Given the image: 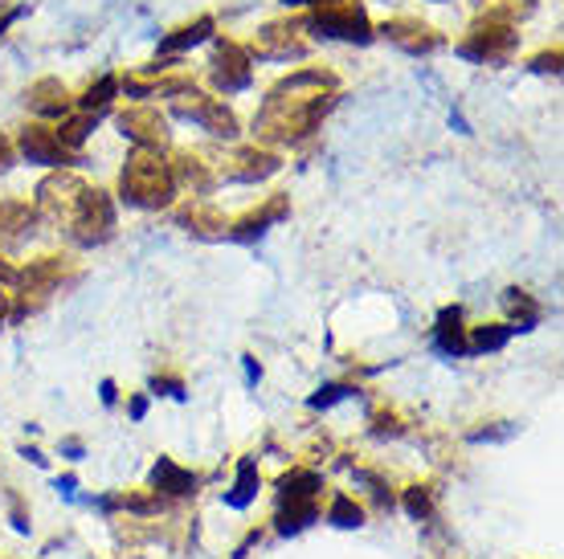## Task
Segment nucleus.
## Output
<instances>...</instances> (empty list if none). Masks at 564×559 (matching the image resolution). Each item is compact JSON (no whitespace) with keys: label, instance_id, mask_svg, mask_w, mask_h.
Here are the masks:
<instances>
[{"label":"nucleus","instance_id":"obj_1","mask_svg":"<svg viewBox=\"0 0 564 559\" xmlns=\"http://www.w3.org/2000/svg\"><path fill=\"white\" fill-rule=\"evenodd\" d=\"M336 98H340V79L331 70H319V66L291 70L286 79L270 86L267 103L254 115V140L262 147H295L319 131Z\"/></svg>","mask_w":564,"mask_h":559},{"label":"nucleus","instance_id":"obj_2","mask_svg":"<svg viewBox=\"0 0 564 559\" xmlns=\"http://www.w3.org/2000/svg\"><path fill=\"white\" fill-rule=\"evenodd\" d=\"M119 197L131 209H164L176 197L173 159L160 147H131L124 171H119Z\"/></svg>","mask_w":564,"mask_h":559},{"label":"nucleus","instance_id":"obj_3","mask_svg":"<svg viewBox=\"0 0 564 559\" xmlns=\"http://www.w3.org/2000/svg\"><path fill=\"white\" fill-rule=\"evenodd\" d=\"M516 49H519L516 21L507 13H500V9H486L483 16H474V25L467 29V37L458 41V58L500 66V62H512Z\"/></svg>","mask_w":564,"mask_h":559},{"label":"nucleus","instance_id":"obj_4","mask_svg":"<svg viewBox=\"0 0 564 559\" xmlns=\"http://www.w3.org/2000/svg\"><path fill=\"white\" fill-rule=\"evenodd\" d=\"M303 25L319 37H331V41H348V46H368L376 37L373 21H368V9L361 0H336V4H319L312 13L303 16Z\"/></svg>","mask_w":564,"mask_h":559},{"label":"nucleus","instance_id":"obj_5","mask_svg":"<svg viewBox=\"0 0 564 559\" xmlns=\"http://www.w3.org/2000/svg\"><path fill=\"white\" fill-rule=\"evenodd\" d=\"M246 49H250V58H267V62H298L312 53V37H307L303 16H279L254 33Z\"/></svg>","mask_w":564,"mask_h":559},{"label":"nucleus","instance_id":"obj_6","mask_svg":"<svg viewBox=\"0 0 564 559\" xmlns=\"http://www.w3.org/2000/svg\"><path fill=\"white\" fill-rule=\"evenodd\" d=\"M86 180H82L79 171L74 168H54L37 185V217H46V221H54V225H66V221L74 217V209H79V201H82V192H86Z\"/></svg>","mask_w":564,"mask_h":559},{"label":"nucleus","instance_id":"obj_7","mask_svg":"<svg viewBox=\"0 0 564 559\" xmlns=\"http://www.w3.org/2000/svg\"><path fill=\"white\" fill-rule=\"evenodd\" d=\"M66 229H70V237L79 246H103V241H110L115 237V201H110L103 188H86L79 209H74V217L66 221Z\"/></svg>","mask_w":564,"mask_h":559},{"label":"nucleus","instance_id":"obj_8","mask_svg":"<svg viewBox=\"0 0 564 559\" xmlns=\"http://www.w3.org/2000/svg\"><path fill=\"white\" fill-rule=\"evenodd\" d=\"M209 82H213L221 94L250 91V86H254V58H250V49L242 46V41L221 37L218 46H213V58H209Z\"/></svg>","mask_w":564,"mask_h":559},{"label":"nucleus","instance_id":"obj_9","mask_svg":"<svg viewBox=\"0 0 564 559\" xmlns=\"http://www.w3.org/2000/svg\"><path fill=\"white\" fill-rule=\"evenodd\" d=\"M218 168V180H234V185H258V180H270L274 171L282 168L279 152H270L262 143H250V147H234L213 164Z\"/></svg>","mask_w":564,"mask_h":559},{"label":"nucleus","instance_id":"obj_10","mask_svg":"<svg viewBox=\"0 0 564 559\" xmlns=\"http://www.w3.org/2000/svg\"><path fill=\"white\" fill-rule=\"evenodd\" d=\"M115 127H119L136 147H160V152H164V147L173 143L168 119L160 115V107H148V103H131V107L115 110Z\"/></svg>","mask_w":564,"mask_h":559},{"label":"nucleus","instance_id":"obj_11","mask_svg":"<svg viewBox=\"0 0 564 559\" xmlns=\"http://www.w3.org/2000/svg\"><path fill=\"white\" fill-rule=\"evenodd\" d=\"M13 147L30 159V164H42V168H70V164H74V152H70V147L58 140V131L46 123H25L16 131Z\"/></svg>","mask_w":564,"mask_h":559},{"label":"nucleus","instance_id":"obj_12","mask_svg":"<svg viewBox=\"0 0 564 559\" xmlns=\"http://www.w3.org/2000/svg\"><path fill=\"white\" fill-rule=\"evenodd\" d=\"M376 33H380L389 46L413 53V58H430V53H438V49L446 46V37H442L434 25L418 21V16H389Z\"/></svg>","mask_w":564,"mask_h":559},{"label":"nucleus","instance_id":"obj_13","mask_svg":"<svg viewBox=\"0 0 564 559\" xmlns=\"http://www.w3.org/2000/svg\"><path fill=\"white\" fill-rule=\"evenodd\" d=\"M62 278H66V262H62V258H42V262H33L25 274H16V295H21V307H16V314L37 311L42 302H49V295L62 286Z\"/></svg>","mask_w":564,"mask_h":559},{"label":"nucleus","instance_id":"obj_14","mask_svg":"<svg viewBox=\"0 0 564 559\" xmlns=\"http://www.w3.org/2000/svg\"><path fill=\"white\" fill-rule=\"evenodd\" d=\"M25 107L37 115V119H66L74 110V94L62 79H37L25 91Z\"/></svg>","mask_w":564,"mask_h":559},{"label":"nucleus","instance_id":"obj_15","mask_svg":"<svg viewBox=\"0 0 564 559\" xmlns=\"http://www.w3.org/2000/svg\"><path fill=\"white\" fill-rule=\"evenodd\" d=\"M286 213H291V201H286V197H270L262 209L246 213L237 225H225V237H230V241H258V237L267 234L274 221L286 217Z\"/></svg>","mask_w":564,"mask_h":559},{"label":"nucleus","instance_id":"obj_16","mask_svg":"<svg viewBox=\"0 0 564 559\" xmlns=\"http://www.w3.org/2000/svg\"><path fill=\"white\" fill-rule=\"evenodd\" d=\"M173 180L176 188H188L192 197H204L209 188L218 185V168L201 156V152H180L173 159Z\"/></svg>","mask_w":564,"mask_h":559},{"label":"nucleus","instance_id":"obj_17","mask_svg":"<svg viewBox=\"0 0 564 559\" xmlns=\"http://www.w3.org/2000/svg\"><path fill=\"white\" fill-rule=\"evenodd\" d=\"M176 221L197 237H225V217H221V209L218 204H209L204 197H192L188 204H180V209H176Z\"/></svg>","mask_w":564,"mask_h":559},{"label":"nucleus","instance_id":"obj_18","mask_svg":"<svg viewBox=\"0 0 564 559\" xmlns=\"http://www.w3.org/2000/svg\"><path fill=\"white\" fill-rule=\"evenodd\" d=\"M213 33H218V21H213V16L209 13L192 16V21H185L180 29H173L164 41H160V53H185V49H192V46H204Z\"/></svg>","mask_w":564,"mask_h":559},{"label":"nucleus","instance_id":"obj_19","mask_svg":"<svg viewBox=\"0 0 564 559\" xmlns=\"http://www.w3.org/2000/svg\"><path fill=\"white\" fill-rule=\"evenodd\" d=\"M197 123H201L213 140H237V135H242V123H237L234 107H225V98H204Z\"/></svg>","mask_w":564,"mask_h":559},{"label":"nucleus","instance_id":"obj_20","mask_svg":"<svg viewBox=\"0 0 564 559\" xmlns=\"http://www.w3.org/2000/svg\"><path fill=\"white\" fill-rule=\"evenodd\" d=\"M434 343H438L442 356H467V326H462V311H458V307H446V311L438 314Z\"/></svg>","mask_w":564,"mask_h":559},{"label":"nucleus","instance_id":"obj_21","mask_svg":"<svg viewBox=\"0 0 564 559\" xmlns=\"http://www.w3.org/2000/svg\"><path fill=\"white\" fill-rule=\"evenodd\" d=\"M152 486H156V495L164 490V495H173V498H185L197 490V474L180 469L173 457H160L156 466H152Z\"/></svg>","mask_w":564,"mask_h":559},{"label":"nucleus","instance_id":"obj_22","mask_svg":"<svg viewBox=\"0 0 564 559\" xmlns=\"http://www.w3.org/2000/svg\"><path fill=\"white\" fill-rule=\"evenodd\" d=\"M516 331H512V323H483L474 326V331H467V356H483V352H500V347H507V340H512Z\"/></svg>","mask_w":564,"mask_h":559},{"label":"nucleus","instance_id":"obj_23","mask_svg":"<svg viewBox=\"0 0 564 559\" xmlns=\"http://www.w3.org/2000/svg\"><path fill=\"white\" fill-rule=\"evenodd\" d=\"M33 221H37V209H33L30 201H16V197L0 201V234H4V237L30 234Z\"/></svg>","mask_w":564,"mask_h":559},{"label":"nucleus","instance_id":"obj_24","mask_svg":"<svg viewBox=\"0 0 564 559\" xmlns=\"http://www.w3.org/2000/svg\"><path fill=\"white\" fill-rule=\"evenodd\" d=\"M98 119H103V115H91V110H70V115L62 119V127H54V131H58V140H62L70 152H79L82 143L91 140V131L98 127Z\"/></svg>","mask_w":564,"mask_h":559},{"label":"nucleus","instance_id":"obj_25","mask_svg":"<svg viewBox=\"0 0 564 559\" xmlns=\"http://www.w3.org/2000/svg\"><path fill=\"white\" fill-rule=\"evenodd\" d=\"M324 490V478L312 474V469H295L279 481V502H312L315 495Z\"/></svg>","mask_w":564,"mask_h":559},{"label":"nucleus","instance_id":"obj_26","mask_svg":"<svg viewBox=\"0 0 564 559\" xmlns=\"http://www.w3.org/2000/svg\"><path fill=\"white\" fill-rule=\"evenodd\" d=\"M115 98H119V74H103V79L91 82V86L82 91V98H74V107L91 110V115H103Z\"/></svg>","mask_w":564,"mask_h":559},{"label":"nucleus","instance_id":"obj_27","mask_svg":"<svg viewBox=\"0 0 564 559\" xmlns=\"http://www.w3.org/2000/svg\"><path fill=\"white\" fill-rule=\"evenodd\" d=\"M254 495H258V466H254L250 457L237 466V481H234V490L225 495V502L234 507V511H242V507H250Z\"/></svg>","mask_w":564,"mask_h":559},{"label":"nucleus","instance_id":"obj_28","mask_svg":"<svg viewBox=\"0 0 564 559\" xmlns=\"http://www.w3.org/2000/svg\"><path fill=\"white\" fill-rule=\"evenodd\" d=\"M503 302H507V311H512V331H532L536 319H540V307H536L532 298L524 295V290H507Z\"/></svg>","mask_w":564,"mask_h":559},{"label":"nucleus","instance_id":"obj_29","mask_svg":"<svg viewBox=\"0 0 564 559\" xmlns=\"http://www.w3.org/2000/svg\"><path fill=\"white\" fill-rule=\"evenodd\" d=\"M319 519V507L315 502H282L279 511V531L282 535H291V531H303L307 523Z\"/></svg>","mask_w":564,"mask_h":559},{"label":"nucleus","instance_id":"obj_30","mask_svg":"<svg viewBox=\"0 0 564 559\" xmlns=\"http://www.w3.org/2000/svg\"><path fill=\"white\" fill-rule=\"evenodd\" d=\"M328 523H336V527H361V523H364V511L348 495H336V498H331Z\"/></svg>","mask_w":564,"mask_h":559},{"label":"nucleus","instance_id":"obj_31","mask_svg":"<svg viewBox=\"0 0 564 559\" xmlns=\"http://www.w3.org/2000/svg\"><path fill=\"white\" fill-rule=\"evenodd\" d=\"M561 58H564L561 46H552V49H544V53H536L528 66H532L536 74H561Z\"/></svg>","mask_w":564,"mask_h":559},{"label":"nucleus","instance_id":"obj_32","mask_svg":"<svg viewBox=\"0 0 564 559\" xmlns=\"http://www.w3.org/2000/svg\"><path fill=\"white\" fill-rule=\"evenodd\" d=\"M406 511L413 514V519H425V514L434 511V507H430V495H425L422 486H418V490H409V495H406Z\"/></svg>","mask_w":564,"mask_h":559},{"label":"nucleus","instance_id":"obj_33","mask_svg":"<svg viewBox=\"0 0 564 559\" xmlns=\"http://www.w3.org/2000/svg\"><path fill=\"white\" fill-rule=\"evenodd\" d=\"M344 396H352V389H344V384H328V389H319V396H312V408H328V404L344 401Z\"/></svg>","mask_w":564,"mask_h":559},{"label":"nucleus","instance_id":"obj_34","mask_svg":"<svg viewBox=\"0 0 564 559\" xmlns=\"http://www.w3.org/2000/svg\"><path fill=\"white\" fill-rule=\"evenodd\" d=\"M152 389L156 392H164V396H176V401H180V396H185V384H180V380H173V376H164V380H152Z\"/></svg>","mask_w":564,"mask_h":559},{"label":"nucleus","instance_id":"obj_35","mask_svg":"<svg viewBox=\"0 0 564 559\" xmlns=\"http://www.w3.org/2000/svg\"><path fill=\"white\" fill-rule=\"evenodd\" d=\"M16 164V147H13V140L9 135H0V176L13 168Z\"/></svg>","mask_w":564,"mask_h":559},{"label":"nucleus","instance_id":"obj_36","mask_svg":"<svg viewBox=\"0 0 564 559\" xmlns=\"http://www.w3.org/2000/svg\"><path fill=\"white\" fill-rule=\"evenodd\" d=\"M536 9V0H507V4H503V13L512 16V21H516V16H528Z\"/></svg>","mask_w":564,"mask_h":559},{"label":"nucleus","instance_id":"obj_37","mask_svg":"<svg viewBox=\"0 0 564 559\" xmlns=\"http://www.w3.org/2000/svg\"><path fill=\"white\" fill-rule=\"evenodd\" d=\"M0 282H16V270L4 258H0Z\"/></svg>","mask_w":564,"mask_h":559},{"label":"nucleus","instance_id":"obj_38","mask_svg":"<svg viewBox=\"0 0 564 559\" xmlns=\"http://www.w3.org/2000/svg\"><path fill=\"white\" fill-rule=\"evenodd\" d=\"M143 413H148V401H143V396H140V401H131V417L140 420V417H143Z\"/></svg>","mask_w":564,"mask_h":559},{"label":"nucleus","instance_id":"obj_39","mask_svg":"<svg viewBox=\"0 0 564 559\" xmlns=\"http://www.w3.org/2000/svg\"><path fill=\"white\" fill-rule=\"evenodd\" d=\"M286 4H307V9H319V4H336V0H286Z\"/></svg>","mask_w":564,"mask_h":559},{"label":"nucleus","instance_id":"obj_40","mask_svg":"<svg viewBox=\"0 0 564 559\" xmlns=\"http://www.w3.org/2000/svg\"><path fill=\"white\" fill-rule=\"evenodd\" d=\"M103 404H115V384H110V380L103 384Z\"/></svg>","mask_w":564,"mask_h":559},{"label":"nucleus","instance_id":"obj_41","mask_svg":"<svg viewBox=\"0 0 564 559\" xmlns=\"http://www.w3.org/2000/svg\"><path fill=\"white\" fill-rule=\"evenodd\" d=\"M0 323H4V295H0Z\"/></svg>","mask_w":564,"mask_h":559}]
</instances>
